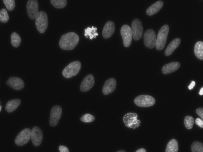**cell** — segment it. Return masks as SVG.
Masks as SVG:
<instances>
[{
    "label": "cell",
    "mask_w": 203,
    "mask_h": 152,
    "mask_svg": "<svg viewBox=\"0 0 203 152\" xmlns=\"http://www.w3.org/2000/svg\"><path fill=\"white\" fill-rule=\"evenodd\" d=\"M79 40L78 36L73 32L63 34L59 42L60 47L64 50H71L77 45Z\"/></svg>",
    "instance_id": "6da1fadb"
},
{
    "label": "cell",
    "mask_w": 203,
    "mask_h": 152,
    "mask_svg": "<svg viewBox=\"0 0 203 152\" xmlns=\"http://www.w3.org/2000/svg\"><path fill=\"white\" fill-rule=\"evenodd\" d=\"M169 31V27L167 25H164L160 30L155 44L158 50L160 51L164 48L166 44Z\"/></svg>",
    "instance_id": "7a4b0ae2"
},
{
    "label": "cell",
    "mask_w": 203,
    "mask_h": 152,
    "mask_svg": "<svg viewBox=\"0 0 203 152\" xmlns=\"http://www.w3.org/2000/svg\"><path fill=\"white\" fill-rule=\"evenodd\" d=\"M81 68L80 63L78 61L73 62L68 65L63 70L62 74L66 78H69L76 75Z\"/></svg>",
    "instance_id": "3957f363"
},
{
    "label": "cell",
    "mask_w": 203,
    "mask_h": 152,
    "mask_svg": "<svg viewBox=\"0 0 203 152\" xmlns=\"http://www.w3.org/2000/svg\"><path fill=\"white\" fill-rule=\"evenodd\" d=\"M35 25L37 30L40 33H44L47 29L48 18L45 12L41 11L38 12L36 18Z\"/></svg>",
    "instance_id": "277c9868"
},
{
    "label": "cell",
    "mask_w": 203,
    "mask_h": 152,
    "mask_svg": "<svg viewBox=\"0 0 203 152\" xmlns=\"http://www.w3.org/2000/svg\"><path fill=\"white\" fill-rule=\"evenodd\" d=\"M155 99L152 96L146 95L139 96L135 98V103L141 107H148L153 106L155 103Z\"/></svg>",
    "instance_id": "5b68a950"
},
{
    "label": "cell",
    "mask_w": 203,
    "mask_h": 152,
    "mask_svg": "<svg viewBox=\"0 0 203 152\" xmlns=\"http://www.w3.org/2000/svg\"><path fill=\"white\" fill-rule=\"evenodd\" d=\"M131 31L132 37L136 41L140 39L143 33V27L141 21L139 19L134 20L132 23Z\"/></svg>",
    "instance_id": "8992f818"
},
{
    "label": "cell",
    "mask_w": 203,
    "mask_h": 152,
    "mask_svg": "<svg viewBox=\"0 0 203 152\" xmlns=\"http://www.w3.org/2000/svg\"><path fill=\"white\" fill-rule=\"evenodd\" d=\"M31 131L30 129L25 128L18 134L15 139V144L18 146H22L27 143L31 137Z\"/></svg>",
    "instance_id": "52a82bcc"
},
{
    "label": "cell",
    "mask_w": 203,
    "mask_h": 152,
    "mask_svg": "<svg viewBox=\"0 0 203 152\" xmlns=\"http://www.w3.org/2000/svg\"><path fill=\"white\" fill-rule=\"evenodd\" d=\"M144 40L146 47L150 49L153 48L155 46L156 41L154 31L151 29L147 30L144 33Z\"/></svg>",
    "instance_id": "ba28073f"
},
{
    "label": "cell",
    "mask_w": 203,
    "mask_h": 152,
    "mask_svg": "<svg viewBox=\"0 0 203 152\" xmlns=\"http://www.w3.org/2000/svg\"><path fill=\"white\" fill-rule=\"evenodd\" d=\"M138 116L134 113H129L125 114L124 116L123 121L126 126L128 127L135 129L138 127L140 122L137 119Z\"/></svg>",
    "instance_id": "9c48e42d"
},
{
    "label": "cell",
    "mask_w": 203,
    "mask_h": 152,
    "mask_svg": "<svg viewBox=\"0 0 203 152\" xmlns=\"http://www.w3.org/2000/svg\"><path fill=\"white\" fill-rule=\"evenodd\" d=\"M120 33L124 46L128 47L131 44L132 37L131 28L128 25H124L121 29Z\"/></svg>",
    "instance_id": "30bf717a"
},
{
    "label": "cell",
    "mask_w": 203,
    "mask_h": 152,
    "mask_svg": "<svg viewBox=\"0 0 203 152\" xmlns=\"http://www.w3.org/2000/svg\"><path fill=\"white\" fill-rule=\"evenodd\" d=\"M62 114V109L59 106H53L51 110L49 124L53 127L56 126L58 124Z\"/></svg>",
    "instance_id": "8fae6325"
},
{
    "label": "cell",
    "mask_w": 203,
    "mask_h": 152,
    "mask_svg": "<svg viewBox=\"0 0 203 152\" xmlns=\"http://www.w3.org/2000/svg\"><path fill=\"white\" fill-rule=\"evenodd\" d=\"M27 10L29 17L32 20L36 19L38 10V2L36 0H29L27 4Z\"/></svg>",
    "instance_id": "7c38bea8"
},
{
    "label": "cell",
    "mask_w": 203,
    "mask_h": 152,
    "mask_svg": "<svg viewBox=\"0 0 203 152\" xmlns=\"http://www.w3.org/2000/svg\"><path fill=\"white\" fill-rule=\"evenodd\" d=\"M43 133L38 127H34L31 131V138L33 144L35 146L40 145L43 139Z\"/></svg>",
    "instance_id": "4fadbf2b"
},
{
    "label": "cell",
    "mask_w": 203,
    "mask_h": 152,
    "mask_svg": "<svg viewBox=\"0 0 203 152\" xmlns=\"http://www.w3.org/2000/svg\"><path fill=\"white\" fill-rule=\"evenodd\" d=\"M94 80L93 76L91 74L86 76L83 79L80 85V89L82 92H86L94 86Z\"/></svg>",
    "instance_id": "5bb4252c"
},
{
    "label": "cell",
    "mask_w": 203,
    "mask_h": 152,
    "mask_svg": "<svg viewBox=\"0 0 203 152\" xmlns=\"http://www.w3.org/2000/svg\"><path fill=\"white\" fill-rule=\"evenodd\" d=\"M6 83L10 87L17 90H21L24 85L23 81L21 78L16 77L9 78Z\"/></svg>",
    "instance_id": "9a60e30c"
},
{
    "label": "cell",
    "mask_w": 203,
    "mask_h": 152,
    "mask_svg": "<svg viewBox=\"0 0 203 152\" xmlns=\"http://www.w3.org/2000/svg\"><path fill=\"white\" fill-rule=\"evenodd\" d=\"M116 80L111 78L105 81L102 88L103 94L107 95L113 92L116 87Z\"/></svg>",
    "instance_id": "2e32d148"
},
{
    "label": "cell",
    "mask_w": 203,
    "mask_h": 152,
    "mask_svg": "<svg viewBox=\"0 0 203 152\" xmlns=\"http://www.w3.org/2000/svg\"><path fill=\"white\" fill-rule=\"evenodd\" d=\"M115 30V25L111 21H107L105 24L102 31V36L105 39L111 37L113 34Z\"/></svg>",
    "instance_id": "e0dca14e"
},
{
    "label": "cell",
    "mask_w": 203,
    "mask_h": 152,
    "mask_svg": "<svg viewBox=\"0 0 203 152\" xmlns=\"http://www.w3.org/2000/svg\"><path fill=\"white\" fill-rule=\"evenodd\" d=\"M178 62H172L164 65L162 68V72L164 74H169L177 70L180 67Z\"/></svg>",
    "instance_id": "ac0fdd59"
},
{
    "label": "cell",
    "mask_w": 203,
    "mask_h": 152,
    "mask_svg": "<svg viewBox=\"0 0 203 152\" xmlns=\"http://www.w3.org/2000/svg\"><path fill=\"white\" fill-rule=\"evenodd\" d=\"M163 2L162 1H156L149 7L146 11V14L148 15H152L158 12L162 8Z\"/></svg>",
    "instance_id": "d6986e66"
},
{
    "label": "cell",
    "mask_w": 203,
    "mask_h": 152,
    "mask_svg": "<svg viewBox=\"0 0 203 152\" xmlns=\"http://www.w3.org/2000/svg\"><path fill=\"white\" fill-rule=\"evenodd\" d=\"M181 40L179 38H176L173 39L169 44L164 51L165 56L170 55L177 48L180 44Z\"/></svg>",
    "instance_id": "ffe728a7"
},
{
    "label": "cell",
    "mask_w": 203,
    "mask_h": 152,
    "mask_svg": "<svg viewBox=\"0 0 203 152\" xmlns=\"http://www.w3.org/2000/svg\"><path fill=\"white\" fill-rule=\"evenodd\" d=\"M20 103L21 101L18 99L10 100L6 103L5 110L8 113L13 111L18 108Z\"/></svg>",
    "instance_id": "44dd1931"
},
{
    "label": "cell",
    "mask_w": 203,
    "mask_h": 152,
    "mask_svg": "<svg viewBox=\"0 0 203 152\" xmlns=\"http://www.w3.org/2000/svg\"><path fill=\"white\" fill-rule=\"evenodd\" d=\"M194 51L195 54L197 58L200 60L203 59V42L199 41L195 44Z\"/></svg>",
    "instance_id": "7402d4cb"
},
{
    "label": "cell",
    "mask_w": 203,
    "mask_h": 152,
    "mask_svg": "<svg viewBox=\"0 0 203 152\" xmlns=\"http://www.w3.org/2000/svg\"><path fill=\"white\" fill-rule=\"evenodd\" d=\"M178 151V145L177 141L173 139L167 144L165 150L166 152H177Z\"/></svg>",
    "instance_id": "603a6c76"
},
{
    "label": "cell",
    "mask_w": 203,
    "mask_h": 152,
    "mask_svg": "<svg viewBox=\"0 0 203 152\" xmlns=\"http://www.w3.org/2000/svg\"><path fill=\"white\" fill-rule=\"evenodd\" d=\"M97 30L96 27H94L93 26L91 28L88 27L85 30L84 35L86 38L89 37L90 39H91L93 38H95L98 35V34L96 32Z\"/></svg>",
    "instance_id": "cb8c5ba5"
},
{
    "label": "cell",
    "mask_w": 203,
    "mask_h": 152,
    "mask_svg": "<svg viewBox=\"0 0 203 152\" xmlns=\"http://www.w3.org/2000/svg\"><path fill=\"white\" fill-rule=\"evenodd\" d=\"M11 42L12 46L16 48L18 47L21 42L20 36L15 32H13L11 35Z\"/></svg>",
    "instance_id": "d4e9b609"
},
{
    "label": "cell",
    "mask_w": 203,
    "mask_h": 152,
    "mask_svg": "<svg viewBox=\"0 0 203 152\" xmlns=\"http://www.w3.org/2000/svg\"><path fill=\"white\" fill-rule=\"evenodd\" d=\"M191 148L192 152H203V144L200 142L195 141L192 144Z\"/></svg>",
    "instance_id": "484cf974"
},
{
    "label": "cell",
    "mask_w": 203,
    "mask_h": 152,
    "mask_svg": "<svg viewBox=\"0 0 203 152\" xmlns=\"http://www.w3.org/2000/svg\"><path fill=\"white\" fill-rule=\"evenodd\" d=\"M50 2L54 7L57 8H63L67 4L66 0H51Z\"/></svg>",
    "instance_id": "4316f807"
},
{
    "label": "cell",
    "mask_w": 203,
    "mask_h": 152,
    "mask_svg": "<svg viewBox=\"0 0 203 152\" xmlns=\"http://www.w3.org/2000/svg\"><path fill=\"white\" fill-rule=\"evenodd\" d=\"M194 123V119L190 115L186 116L184 120V124L188 129H191Z\"/></svg>",
    "instance_id": "83f0119b"
},
{
    "label": "cell",
    "mask_w": 203,
    "mask_h": 152,
    "mask_svg": "<svg viewBox=\"0 0 203 152\" xmlns=\"http://www.w3.org/2000/svg\"><path fill=\"white\" fill-rule=\"evenodd\" d=\"M9 17L8 12L5 8L1 9L0 11V20L3 23L7 22L9 20Z\"/></svg>",
    "instance_id": "f1b7e54d"
},
{
    "label": "cell",
    "mask_w": 203,
    "mask_h": 152,
    "mask_svg": "<svg viewBox=\"0 0 203 152\" xmlns=\"http://www.w3.org/2000/svg\"><path fill=\"white\" fill-rule=\"evenodd\" d=\"M95 119V117L89 113H87L83 115L80 118L81 121L86 123L92 122Z\"/></svg>",
    "instance_id": "f546056e"
},
{
    "label": "cell",
    "mask_w": 203,
    "mask_h": 152,
    "mask_svg": "<svg viewBox=\"0 0 203 152\" xmlns=\"http://www.w3.org/2000/svg\"><path fill=\"white\" fill-rule=\"evenodd\" d=\"M4 3L7 9L9 11H12L15 7V1L14 0H3Z\"/></svg>",
    "instance_id": "4dcf8cb0"
},
{
    "label": "cell",
    "mask_w": 203,
    "mask_h": 152,
    "mask_svg": "<svg viewBox=\"0 0 203 152\" xmlns=\"http://www.w3.org/2000/svg\"><path fill=\"white\" fill-rule=\"evenodd\" d=\"M196 112L202 119H203V108H200L196 110Z\"/></svg>",
    "instance_id": "1f68e13d"
},
{
    "label": "cell",
    "mask_w": 203,
    "mask_h": 152,
    "mask_svg": "<svg viewBox=\"0 0 203 152\" xmlns=\"http://www.w3.org/2000/svg\"><path fill=\"white\" fill-rule=\"evenodd\" d=\"M196 124L201 128L203 127V121L200 118H197L195 120Z\"/></svg>",
    "instance_id": "d6a6232c"
},
{
    "label": "cell",
    "mask_w": 203,
    "mask_h": 152,
    "mask_svg": "<svg viewBox=\"0 0 203 152\" xmlns=\"http://www.w3.org/2000/svg\"><path fill=\"white\" fill-rule=\"evenodd\" d=\"M59 149L60 152H69V149L67 147L63 146L60 145L59 147Z\"/></svg>",
    "instance_id": "836d02e7"
},
{
    "label": "cell",
    "mask_w": 203,
    "mask_h": 152,
    "mask_svg": "<svg viewBox=\"0 0 203 152\" xmlns=\"http://www.w3.org/2000/svg\"><path fill=\"white\" fill-rule=\"evenodd\" d=\"M195 84V82L194 81H192L190 84L189 86L188 87L189 89H191L194 86Z\"/></svg>",
    "instance_id": "e575fe53"
},
{
    "label": "cell",
    "mask_w": 203,
    "mask_h": 152,
    "mask_svg": "<svg viewBox=\"0 0 203 152\" xmlns=\"http://www.w3.org/2000/svg\"><path fill=\"white\" fill-rule=\"evenodd\" d=\"M136 152H146V150L144 148H141L137 150Z\"/></svg>",
    "instance_id": "d590c367"
},
{
    "label": "cell",
    "mask_w": 203,
    "mask_h": 152,
    "mask_svg": "<svg viewBox=\"0 0 203 152\" xmlns=\"http://www.w3.org/2000/svg\"><path fill=\"white\" fill-rule=\"evenodd\" d=\"M199 94L200 95H202L203 94V88L202 87L201 89H200V92H199Z\"/></svg>",
    "instance_id": "8d00e7d4"
},
{
    "label": "cell",
    "mask_w": 203,
    "mask_h": 152,
    "mask_svg": "<svg viewBox=\"0 0 203 152\" xmlns=\"http://www.w3.org/2000/svg\"><path fill=\"white\" fill-rule=\"evenodd\" d=\"M125 152L126 151H124V150H120V151H117V152Z\"/></svg>",
    "instance_id": "74e56055"
},
{
    "label": "cell",
    "mask_w": 203,
    "mask_h": 152,
    "mask_svg": "<svg viewBox=\"0 0 203 152\" xmlns=\"http://www.w3.org/2000/svg\"><path fill=\"white\" fill-rule=\"evenodd\" d=\"M1 106H0V110L1 111Z\"/></svg>",
    "instance_id": "f35d334b"
}]
</instances>
